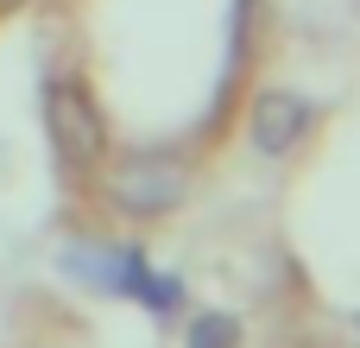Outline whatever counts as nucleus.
I'll return each instance as SVG.
<instances>
[{
    "label": "nucleus",
    "instance_id": "2",
    "mask_svg": "<svg viewBox=\"0 0 360 348\" xmlns=\"http://www.w3.org/2000/svg\"><path fill=\"white\" fill-rule=\"evenodd\" d=\"M108 190L127 216H165L190 197V165L171 159V152H127Z\"/></svg>",
    "mask_w": 360,
    "mask_h": 348
},
{
    "label": "nucleus",
    "instance_id": "1",
    "mask_svg": "<svg viewBox=\"0 0 360 348\" xmlns=\"http://www.w3.org/2000/svg\"><path fill=\"white\" fill-rule=\"evenodd\" d=\"M44 127H51V152L70 178H95L108 159V120L95 108V95L76 76H51L44 89Z\"/></svg>",
    "mask_w": 360,
    "mask_h": 348
},
{
    "label": "nucleus",
    "instance_id": "4",
    "mask_svg": "<svg viewBox=\"0 0 360 348\" xmlns=\"http://www.w3.org/2000/svg\"><path fill=\"white\" fill-rule=\"evenodd\" d=\"M184 348H240V323H234L228 311H202V317L190 323Z\"/></svg>",
    "mask_w": 360,
    "mask_h": 348
},
{
    "label": "nucleus",
    "instance_id": "3",
    "mask_svg": "<svg viewBox=\"0 0 360 348\" xmlns=\"http://www.w3.org/2000/svg\"><path fill=\"white\" fill-rule=\"evenodd\" d=\"M310 120H316V108H310L304 95H291V89H259L253 108H247V139H253L259 159H285V152L304 146Z\"/></svg>",
    "mask_w": 360,
    "mask_h": 348
}]
</instances>
